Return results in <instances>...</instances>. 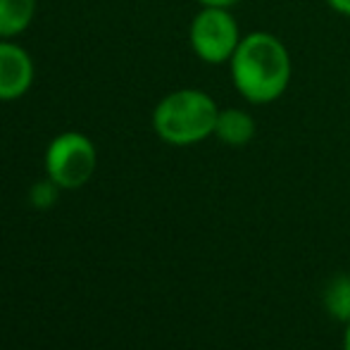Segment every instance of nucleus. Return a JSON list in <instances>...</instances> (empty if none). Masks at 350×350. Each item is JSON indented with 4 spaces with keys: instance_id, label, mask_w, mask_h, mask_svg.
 Returning a JSON list of instances; mask_svg holds the SVG:
<instances>
[{
    "instance_id": "nucleus-9",
    "label": "nucleus",
    "mask_w": 350,
    "mask_h": 350,
    "mask_svg": "<svg viewBox=\"0 0 350 350\" xmlns=\"http://www.w3.org/2000/svg\"><path fill=\"white\" fill-rule=\"evenodd\" d=\"M60 186L57 184H53L51 179H43V181H38V184H33L31 186V191H29V203L33 205V208H38V210H48V208H53L55 205V200H57V193H60Z\"/></svg>"
},
{
    "instance_id": "nucleus-10",
    "label": "nucleus",
    "mask_w": 350,
    "mask_h": 350,
    "mask_svg": "<svg viewBox=\"0 0 350 350\" xmlns=\"http://www.w3.org/2000/svg\"><path fill=\"white\" fill-rule=\"evenodd\" d=\"M324 3H327V8L332 10V12L350 19V0H324Z\"/></svg>"
},
{
    "instance_id": "nucleus-12",
    "label": "nucleus",
    "mask_w": 350,
    "mask_h": 350,
    "mask_svg": "<svg viewBox=\"0 0 350 350\" xmlns=\"http://www.w3.org/2000/svg\"><path fill=\"white\" fill-rule=\"evenodd\" d=\"M343 350H350V322L346 324V327H343Z\"/></svg>"
},
{
    "instance_id": "nucleus-3",
    "label": "nucleus",
    "mask_w": 350,
    "mask_h": 350,
    "mask_svg": "<svg viewBox=\"0 0 350 350\" xmlns=\"http://www.w3.org/2000/svg\"><path fill=\"white\" fill-rule=\"evenodd\" d=\"M234 8H200L189 24V46L200 62L212 67L229 65L243 31Z\"/></svg>"
},
{
    "instance_id": "nucleus-8",
    "label": "nucleus",
    "mask_w": 350,
    "mask_h": 350,
    "mask_svg": "<svg viewBox=\"0 0 350 350\" xmlns=\"http://www.w3.org/2000/svg\"><path fill=\"white\" fill-rule=\"evenodd\" d=\"M322 308L343 327L350 322V274H336L334 279H329L322 293Z\"/></svg>"
},
{
    "instance_id": "nucleus-1",
    "label": "nucleus",
    "mask_w": 350,
    "mask_h": 350,
    "mask_svg": "<svg viewBox=\"0 0 350 350\" xmlns=\"http://www.w3.org/2000/svg\"><path fill=\"white\" fill-rule=\"evenodd\" d=\"M234 91L248 105L265 107L277 103L288 91L293 79V60L284 41L272 31L243 33L229 60Z\"/></svg>"
},
{
    "instance_id": "nucleus-7",
    "label": "nucleus",
    "mask_w": 350,
    "mask_h": 350,
    "mask_svg": "<svg viewBox=\"0 0 350 350\" xmlns=\"http://www.w3.org/2000/svg\"><path fill=\"white\" fill-rule=\"evenodd\" d=\"M36 0H0V38L14 41L36 19Z\"/></svg>"
},
{
    "instance_id": "nucleus-11",
    "label": "nucleus",
    "mask_w": 350,
    "mask_h": 350,
    "mask_svg": "<svg viewBox=\"0 0 350 350\" xmlns=\"http://www.w3.org/2000/svg\"><path fill=\"white\" fill-rule=\"evenodd\" d=\"M200 8H236L241 0H196Z\"/></svg>"
},
{
    "instance_id": "nucleus-2",
    "label": "nucleus",
    "mask_w": 350,
    "mask_h": 350,
    "mask_svg": "<svg viewBox=\"0 0 350 350\" xmlns=\"http://www.w3.org/2000/svg\"><path fill=\"white\" fill-rule=\"evenodd\" d=\"M219 105L203 88H176L162 96L152 107L150 124L167 146L189 148L215 136Z\"/></svg>"
},
{
    "instance_id": "nucleus-6",
    "label": "nucleus",
    "mask_w": 350,
    "mask_h": 350,
    "mask_svg": "<svg viewBox=\"0 0 350 350\" xmlns=\"http://www.w3.org/2000/svg\"><path fill=\"white\" fill-rule=\"evenodd\" d=\"M258 134V122L245 107H219L215 139L229 148H243Z\"/></svg>"
},
{
    "instance_id": "nucleus-4",
    "label": "nucleus",
    "mask_w": 350,
    "mask_h": 350,
    "mask_svg": "<svg viewBox=\"0 0 350 350\" xmlns=\"http://www.w3.org/2000/svg\"><path fill=\"white\" fill-rule=\"evenodd\" d=\"M46 176L62 191H77L91 181L98 167L96 143L81 131H62L48 143L43 155Z\"/></svg>"
},
{
    "instance_id": "nucleus-5",
    "label": "nucleus",
    "mask_w": 350,
    "mask_h": 350,
    "mask_svg": "<svg viewBox=\"0 0 350 350\" xmlns=\"http://www.w3.org/2000/svg\"><path fill=\"white\" fill-rule=\"evenodd\" d=\"M36 67L27 48L0 38V103H14L33 86Z\"/></svg>"
}]
</instances>
